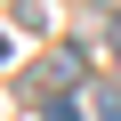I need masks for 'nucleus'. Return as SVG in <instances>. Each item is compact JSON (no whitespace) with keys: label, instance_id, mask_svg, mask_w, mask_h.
Listing matches in <instances>:
<instances>
[{"label":"nucleus","instance_id":"f257e3e1","mask_svg":"<svg viewBox=\"0 0 121 121\" xmlns=\"http://www.w3.org/2000/svg\"><path fill=\"white\" fill-rule=\"evenodd\" d=\"M40 121H81V97H65V89H48V97H40Z\"/></svg>","mask_w":121,"mask_h":121},{"label":"nucleus","instance_id":"f03ea898","mask_svg":"<svg viewBox=\"0 0 121 121\" xmlns=\"http://www.w3.org/2000/svg\"><path fill=\"white\" fill-rule=\"evenodd\" d=\"M89 113H97V121H121V89L97 81V89H89Z\"/></svg>","mask_w":121,"mask_h":121},{"label":"nucleus","instance_id":"7ed1b4c3","mask_svg":"<svg viewBox=\"0 0 121 121\" xmlns=\"http://www.w3.org/2000/svg\"><path fill=\"white\" fill-rule=\"evenodd\" d=\"M8 16H16V24H32V32L48 24V8H40V0H8Z\"/></svg>","mask_w":121,"mask_h":121},{"label":"nucleus","instance_id":"20e7f679","mask_svg":"<svg viewBox=\"0 0 121 121\" xmlns=\"http://www.w3.org/2000/svg\"><path fill=\"white\" fill-rule=\"evenodd\" d=\"M97 24H105V48H113V56H121V8H105V16H97Z\"/></svg>","mask_w":121,"mask_h":121},{"label":"nucleus","instance_id":"39448f33","mask_svg":"<svg viewBox=\"0 0 121 121\" xmlns=\"http://www.w3.org/2000/svg\"><path fill=\"white\" fill-rule=\"evenodd\" d=\"M0 56H8V32H0Z\"/></svg>","mask_w":121,"mask_h":121}]
</instances>
